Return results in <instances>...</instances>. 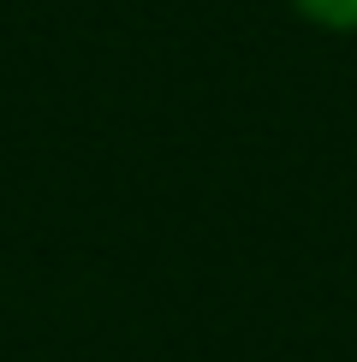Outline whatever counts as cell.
Wrapping results in <instances>:
<instances>
[{
    "mask_svg": "<svg viewBox=\"0 0 357 362\" xmlns=\"http://www.w3.org/2000/svg\"><path fill=\"white\" fill-rule=\"evenodd\" d=\"M292 6L322 30H357V0H292Z\"/></svg>",
    "mask_w": 357,
    "mask_h": 362,
    "instance_id": "obj_1",
    "label": "cell"
}]
</instances>
